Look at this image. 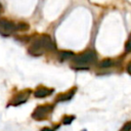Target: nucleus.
Masks as SVG:
<instances>
[{
	"label": "nucleus",
	"instance_id": "20e7f679",
	"mask_svg": "<svg viewBox=\"0 0 131 131\" xmlns=\"http://www.w3.org/2000/svg\"><path fill=\"white\" fill-rule=\"evenodd\" d=\"M15 31V25L5 18H0V34L7 36Z\"/></svg>",
	"mask_w": 131,
	"mask_h": 131
},
{
	"label": "nucleus",
	"instance_id": "7ed1b4c3",
	"mask_svg": "<svg viewBox=\"0 0 131 131\" xmlns=\"http://www.w3.org/2000/svg\"><path fill=\"white\" fill-rule=\"evenodd\" d=\"M51 111H52V105H39L32 114V117L37 121H41L44 120L47 117V114L50 113Z\"/></svg>",
	"mask_w": 131,
	"mask_h": 131
},
{
	"label": "nucleus",
	"instance_id": "423d86ee",
	"mask_svg": "<svg viewBox=\"0 0 131 131\" xmlns=\"http://www.w3.org/2000/svg\"><path fill=\"white\" fill-rule=\"evenodd\" d=\"M29 94H30V91H26V92H21V93L17 94L14 97V100L12 101V104L13 105H18V104L24 103L25 101H27V99L29 97Z\"/></svg>",
	"mask_w": 131,
	"mask_h": 131
},
{
	"label": "nucleus",
	"instance_id": "2eb2a0df",
	"mask_svg": "<svg viewBox=\"0 0 131 131\" xmlns=\"http://www.w3.org/2000/svg\"><path fill=\"white\" fill-rule=\"evenodd\" d=\"M82 131H87V130H85V129H84V130H82Z\"/></svg>",
	"mask_w": 131,
	"mask_h": 131
},
{
	"label": "nucleus",
	"instance_id": "f257e3e1",
	"mask_svg": "<svg viewBox=\"0 0 131 131\" xmlns=\"http://www.w3.org/2000/svg\"><path fill=\"white\" fill-rule=\"evenodd\" d=\"M53 49H54V44L52 39L48 35H42L29 48V52L33 56H40L46 50H53Z\"/></svg>",
	"mask_w": 131,
	"mask_h": 131
},
{
	"label": "nucleus",
	"instance_id": "f03ea898",
	"mask_svg": "<svg viewBox=\"0 0 131 131\" xmlns=\"http://www.w3.org/2000/svg\"><path fill=\"white\" fill-rule=\"evenodd\" d=\"M96 59V54L94 51L92 50H89V51H86L82 54H79L77 56L74 57V62L79 64V66H85V64H89V63H92L94 62Z\"/></svg>",
	"mask_w": 131,
	"mask_h": 131
},
{
	"label": "nucleus",
	"instance_id": "1a4fd4ad",
	"mask_svg": "<svg viewBox=\"0 0 131 131\" xmlns=\"http://www.w3.org/2000/svg\"><path fill=\"white\" fill-rule=\"evenodd\" d=\"M70 57H74V53L71 51H61L60 52V58L61 59H68Z\"/></svg>",
	"mask_w": 131,
	"mask_h": 131
},
{
	"label": "nucleus",
	"instance_id": "dca6fc26",
	"mask_svg": "<svg viewBox=\"0 0 131 131\" xmlns=\"http://www.w3.org/2000/svg\"><path fill=\"white\" fill-rule=\"evenodd\" d=\"M0 10H1V5H0Z\"/></svg>",
	"mask_w": 131,
	"mask_h": 131
},
{
	"label": "nucleus",
	"instance_id": "0eeeda50",
	"mask_svg": "<svg viewBox=\"0 0 131 131\" xmlns=\"http://www.w3.org/2000/svg\"><path fill=\"white\" fill-rule=\"evenodd\" d=\"M75 92H76V88L72 89V90H71L69 93H67V94H61V95H59V96L57 97V101H66V100L71 99V98L73 97V95L75 94Z\"/></svg>",
	"mask_w": 131,
	"mask_h": 131
},
{
	"label": "nucleus",
	"instance_id": "f8f14e48",
	"mask_svg": "<svg viewBox=\"0 0 131 131\" xmlns=\"http://www.w3.org/2000/svg\"><path fill=\"white\" fill-rule=\"evenodd\" d=\"M130 129H131V123L130 122H127L120 131H130Z\"/></svg>",
	"mask_w": 131,
	"mask_h": 131
},
{
	"label": "nucleus",
	"instance_id": "ddd939ff",
	"mask_svg": "<svg viewBox=\"0 0 131 131\" xmlns=\"http://www.w3.org/2000/svg\"><path fill=\"white\" fill-rule=\"evenodd\" d=\"M129 44H130V41H127V43H126V51H127V52L130 51V46H129Z\"/></svg>",
	"mask_w": 131,
	"mask_h": 131
},
{
	"label": "nucleus",
	"instance_id": "9b49d317",
	"mask_svg": "<svg viewBox=\"0 0 131 131\" xmlns=\"http://www.w3.org/2000/svg\"><path fill=\"white\" fill-rule=\"evenodd\" d=\"M73 120H75V117L74 116H66L63 118V120H62V123L66 124V125H69V124L72 123Z\"/></svg>",
	"mask_w": 131,
	"mask_h": 131
},
{
	"label": "nucleus",
	"instance_id": "6e6552de",
	"mask_svg": "<svg viewBox=\"0 0 131 131\" xmlns=\"http://www.w3.org/2000/svg\"><path fill=\"white\" fill-rule=\"evenodd\" d=\"M113 66V60L112 59H110V58H107V59H103V60H101L100 62H99V67L100 68H110V67H112Z\"/></svg>",
	"mask_w": 131,
	"mask_h": 131
},
{
	"label": "nucleus",
	"instance_id": "4468645a",
	"mask_svg": "<svg viewBox=\"0 0 131 131\" xmlns=\"http://www.w3.org/2000/svg\"><path fill=\"white\" fill-rule=\"evenodd\" d=\"M41 131H53V129H50V128H43Z\"/></svg>",
	"mask_w": 131,
	"mask_h": 131
},
{
	"label": "nucleus",
	"instance_id": "39448f33",
	"mask_svg": "<svg viewBox=\"0 0 131 131\" xmlns=\"http://www.w3.org/2000/svg\"><path fill=\"white\" fill-rule=\"evenodd\" d=\"M52 92H53V89H49V88H46V87H39L38 89L35 90L34 95L38 98H43V97H46V96L50 95Z\"/></svg>",
	"mask_w": 131,
	"mask_h": 131
},
{
	"label": "nucleus",
	"instance_id": "9d476101",
	"mask_svg": "<svg viewBox=\"0 0 131 131\" xmlns=\"http://www.w3.org/2000/svg\"><path fill=\"white\" fill-rule=\"evenodd\" d=\"M28 29H29V26H28V24H26V23H20V24H18V25L15 26V30L27 31Z\"/></svg>",
	"mask_w": 131,
	"mask_h": 131
}]
</instances>
